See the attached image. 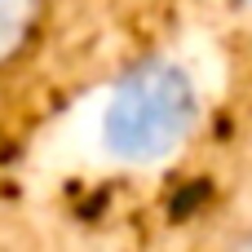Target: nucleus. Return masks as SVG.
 <instances>
[{"instance_id":"obj_4","label":"nucleus","mask_w":252,"mask_h":252,"mask_svg":"<svg viewBox=\"0 0 252 252\" xmlns=\"http://www.w3.org/2000/svg\"><path fill=\"white\" fill-rule=\"evenodd\" d=\"M235 4H239V9H248V13H252V0H235Z\"/></svg>"},{"instance_id":"obj_1","label":"nucleus","mask_w":252,"mask_h":252,"mask_svg":"<svg viewBox=\"0 0 252 252\" xmlns=\"http://www.w3.org/2000/svg\"><path fill=\"white\" fill-rule=\"evenodd\" d=\"M199 115V93L195 80L164 58L137 62L111 93L106 115H102V137L120 159H164L173 155Z\"/></svg>"},{"instance_id":"obj_2","label":"nucleus","mask_w":252,"mask_h":252,"mask_svg":"<svg viewBox=\"0 0 252 252\" xmlns=\"http://www.w3.org/2000/svg\"><path fill=\"white\" fill-rule=\"evenodd\" d=\"M49 0H0V75H9L40 40Z\"/></svg>"},{"instance_id":"obj_3","label":"nucleus","mask_w":252,"mask_h":252,"mask_svg":"<svg viewBox=\"0 0 252 252\" xmlns=\"http://www.w3.org/2000/svg\"><path fill=\"white\" fill-rule=\"evenodd\" d=\"M221 252H252V226H248V230H239V235H235Z\"/></svg>"}]
</instances>
